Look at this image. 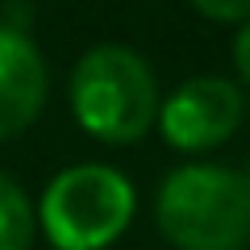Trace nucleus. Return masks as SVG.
<instances>
[{
	"label": "nucleus",
	"instance_id": "0eeeda50",
	"mask_svg": "<svg viewBox=\"0 0 250 250\" xmlns=\"http://www.w3.org/2000/svg\"><path fill=\"white\" fill-rule=\"evenodd\" d=\"M200 17L221 21V25H238V21L250 17V0H188Z\"/></svg>",
	"mask_w": 250,
	"mask_h": 250
},
{
	"label": "nucleus",
	"instance_id": "423d86ee",
	"mask_svg": "<svg viewBox=\"0 0 250 250\" xmlns=\"http://www.w3.org/2000/svg\"><path fill=\"white\" fill-rule=\"evenodd\" d=\"M38 213L25 188L0 171V250H34Z\"/></svg>",
	"mask_w": 250,
	"mask_h": 250
},
{
	"label": "nucleus",
	"instance_id": "f257e3e1",
	"mask_svg": "<svg viewBox=\"0 0 250 250\" xmlns=\"http://www.w3.org/2000/svg\"><path fill=\"white\" fill-rule=\"evenodd\" d=\"M154 225L175 250H242L250 242V179L217 163H184L159 184Z\"/></svg>",
	"mask_w": 250,
	"mask_h": 250
},
{
	"label": "nucleus",
	"instance_id": "20e7f679",
	"mask_svg": "<svg viewBox=\"0 0 250 250\" xmlns=\"http://www.w3.org/2000/svg\"><path fill=\"white\" fill-rule=\"evenodd\" d=\"M246 117V96L225 75H196L184 80L167 100H159V125L163 142L179 154H205L213 146L229 142Z\"/></svg>",
	"mask_w": 250,
	"mask_h": 250
},
{
	"label": "nucleus",
	"instance_id": "1a4fd4ad",
	"mask_svg": "<svg viewBox=\"0 0 250 250\" xmlns=\"http://www.w3.org/2000/svg\"><path fill=\"white\" fill-rule=\"evenodd\" d=\"M246 179H250V171H246Z\"/></svg>",
	"mask_w": 250,
	"mask_h": 250
},
{
	"label": "nucleus",
	"instance_id": "39448f33",
	"mask_svg": "<svg viewBox=\"0 0 250 250\" xmlns=\"http://www.w3.org/2000/svg\"><path fill=\"white\" fill-rule=\"evenodd\" d=\"M46 59L17 25H0V142L25 134L46 104Z\"/></svg>",
	"mask_w": 250,
	"mask_h": 250
},
{
	"label": "nucleus",
	"instance_id": "f03ea898",
	"mask_svg": "<svg viewBox=\"0 0 250 250\" xmlns=\"http://www.w3.org/2000/svg\"><path fill=\"white\" fill-rule=\"evenodd\" d=\"M71 113L88 138L129 146L150 134L159 117V83L150 62L129 46H92L71 71Z\"/></svg>",
	"mask_w": 250,
	"mask_h": 250
},
{
	"label": "nucleus",
	"instance_id": "7ed1b4c3",
	"mask_svg": "<svg viewBox=\"0 0 250 250\" xmlns=\"http://www.w3.org/2000/svg\"><path fill=\"white\" fill-rule=\"evenodd\" d=\"M134 184L117 167L80 163L46 184L38 225L46 229L54 250H104L134 221Z\"/></svg>",
	"mask_w": 250,
	"mask_h": 250
},
{
	"label": "nucleus",
	"instance_id": "6e6552de",
	"mask_svg": "<svg viewBox=\"0 0 250 250\" xmlns=\"http://www.w3.org/2000/svg\"><path fill=\"white\" fill-rule=\"evenodd\" d=\"M233 62H238V75H242V83L250 88V17L242 21L238 38H233Z\"/></svg>",
	"mask_w": 250,
	"mask_h": 250
}]
</instances>
